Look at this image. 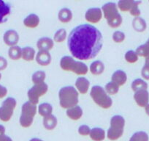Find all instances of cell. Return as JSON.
Wrapping results in <instances>:
<instances>
[{
    "mask_svg": "<svg viewBox=\"0 0 149 141\" xmlns=\"http://www.w3.org/2000/svg\"><path fill=\"white\" fill-rule=\"evenodd\" d=\"M134 2V0H120L118 2L117 7L122 12H127L130 11Z\"/></svg>",
    "mask_w": 149,
    "mask_h": 141,
    "instance_id": "f546056e",
    "label": "cell"
},
{
    "mask_svg": "<svg viewBox=\"0 0 149 141\" xmlns=\"http://www.w3.org/2000/svg\"><path fill=\"white\" fill-rule=\"evenodd\" d=\"M4 42L9 47H15L19 41V35L15 30H9L5 32L3 36Z\"/></svg>",
    "mask_w": 149,
    "mask_h": 141,
    "instance_id": "9c48e42d",
    "label": "cell"
},
{
    "mask_svg": "<svg viewBox=\"0 0 149 141\" xmlns=\"http://www.w3.org/2000/svg\"><path fill=\"white\" fill-rule=\"evenodd\" d=\"M1 78H2V74H0V80H1Z\"/></svg>",
    "mask_w": 149,
    "mask_h": 141,
    "instance_id": "c3c4849f",
    "label": "cell"
},
{
    "mask_svg": "<svg viewBox=\"0 0 149 141\" xmlns=\"http://www.w3.org/2000/svg\"><path fill=\"white\" fill-rule=\"evenodd\" d=\"M107 24L112 28H118L122 24L123 18L118 12L117 5L114 2H107L102 8Z\"/></svg>",
    "mask_w": 149,
    "mask_h": 141,
    "instance_id": "3957f363",
    "label": "cell"
},
{
    "mask_svg": "<svg viewBox=\"0 0 149 141\" xmlns=\"http://www.w3.org/2000/svg\"><path fill=\"white\" fill-rule=\"evenodd\" d=\"M90 96L99 107L103 109H109L113 105V101L107 95L104 89L100 85L93 86L90 91Z\"/></svg>",
    "mask_w": 149,
    "mask_h": 141,
    "instance_id": "5b68a950",
    "label": "cell"
},
{
    "mask_svg": "<svg viewBox=\"0 0 149 141\" xmlns=\"http://www.w3.org/2000/svg\"><path fill=\"white\" fill-rule=\"evenodd\" d=\"M54 46V41L48 37H43L40 38L37 42V47L39 51H49Z\"/></svg>",
    "mask_w": 149,
    "mask_h": 141,
    "instance_id": "4fadbf2b",
    "label": "cell"
},
{
    "mask_svg": "<svg viewBox=\"0 0 149 141\" xmlns=\"http://www.w3.org/2000/svg\"><path fill=\"white\" fill-rule=\"evenodd\" d=\"M141 75L145 80H149V67L146 66H143L141 70Z\"/></svg>",
    "mask_w": 149,
    "mask_h": 141,
    "instance_id": "60d3db41",
    "label": "cell"
},
{
    "mask_svg": "<svg viewBox=\"0 0 149 141\" xmlns=\"http://www.w3.org/2000/svg\"><path fill=\"white\" fill-rule=\"evenodd\" d=\"M135 52L137 53L138 57L140 56V57H147L148 56H149V46L146 43L145 44L137 47Z\"/></svg>",
    "mask_w": 149,
    "mask_h": 141,
    "instance_id": "e575fe53",
    "label": "cell"
},
{
    "mask_svg": "<svg viewBox=\"0 0 149 141\" xmlns=\"http://www.w3.org/2000/svg\"><path fill=\"white\" fill-rule=\"evenodd\" d=\"M89 70L94 75H100L104 70V63L100 60H95L90 65Z\"/></svg>",
    "mask_w": 149,
    "mask_h": 141,
    "instance_id": "7402d4cb",
    "label": "cell"
},
{
    "mask_svg": "<svg viewBox=\"0 0 149 141\" xmlns=\"http://www.w3.org/2000/svg\"><path fill=\"white\" fill-rule=\"evenodd\" d=\"M113 41L116 44H121L124 42L126 38V35L123 32L121 31H116L113 33Z\"/></svg>",
    "mask_w": 149,
    "mask_h": 141,
    "instance_id": "8d00e7d4",
    "label": "cell"
},
{
    "mask_svg": "<svg viewBox=\"0 0 149 141\" xmlns=\"http://www.w3.org/2000/svg\"><path fill=\"white\" fill-rule=\"evenodd\" d=\"M59 104L62 108L68 109L78 105L79 102V93L72 86H65L58 92Z\"/></svg>",
    "mask_w": 149,
    "mask_h": 141,
    "instance_id": "7a4b0ae2",
    "label": "cell"
},
{
    "mask_svg": "<svg viewBox=\"0 0 149 141\" xmlns=\"http://www.w3.org/2000/svg\"><path fill=\"white\" fill-rule=\"evenodd\" d=\"M45 78H46V74L43 70H37L32 74L31 77V81L34 85H39L44 83Z\"/></svg>",
    "mask_w": 149,
    "mask_h": 141,
    "instance_id": "83f0119b",
    "label": "cell"
},
{
    "mask_svg": "<svg viewBox=\"0 0 149 141\" xmlns=\"http://www.w3.org/2000/svg\"><path fill=\"white\" fill-rule=\"evenodd\" d=\"M127 75L124 70H117L113 74L111 77V81L113 82L116 83L117 85L122 86L127 82Z\"/></svg>",
    "mask_w": 149,
    "mask_h": 141,
    "instance_id": "2e32d148",
    "label": "cell"
},
{
    "mask_svg": "<svg viewBox=\"0 0 149 141\" xmlns=\"http://www.w3.org/2000/svg\"><path fill=\"white\" fill-rule=\"evenodd\" d=\"M141 3V2L139 1H134V4H133L131 10H130V13L132 16L136 17H140V11L139 9V5Z\"/></svg>",
    "mask_w": 149,
    "mask_h": 141,
    "instance_id": "74e56055",
    "label": "cell"
},
{
    "mask_svg": "<svg viewBox=\"0 0 149 141\" xmlns=\"http://www.w3.org/2000/svg\"><path fill=\"white\" fill-rule=\"evenodd\" d=\"M36 62L42 66H47L51 64L52 57L49 51H39L36 54Z\"/></svg>",
    "mask_w": 149,
    "mask_h": 141,
    "instance_id": "7c38bea8",
    "label": "cell"
},
{
    "mask_svg": "<svg viewBox=\"0 0 149 141\" xmlns=\"http://www.w3.org/2000/svg\"><path fill=\"white\" fill-rule=\"evenodd\" d=\"M40 21V20L38 16L34 13H31L24 18V24L28 28H36L39 26Z\"/></svg>",
    "mask_w": 149,
    "mask_h": 141,
    "instance_id": "d6986e66",
    "label": "cell"
},
{
    "mask_svg": "<svg viewBox=\"0 0 149 141\" xmlns=\"http://www.w3.org/2000/svg\"><path fill=\"white\" fill-rule=\"evenodd\" d=\"M11 13V5L8 2L0 0V24L5 22L8 20Z\"/></svg>",
    "mask_w": 149,
    "mask_h": 141,
    "instance_id": "9a60e30c",
    "label": "cell"
},
{
    "mask_svg": "<svg viewBox=\"0 0 149 141\" xmlns=\"http://www.w3.org/2000/svg\"><path fill=\"white\" fill-rule=\"evenodd\" d=\"M104 90H105L106 93H107V95H116L118 93V90H119V86L117 85L116 83L113 82H109L107 84L105 85V87H104Z\"/></svg>",
    "mask_w": 149,
    "mask_h": 141,
    "instance_id": "4dcf8cb0",
    "label": "cell"
},
{
    "mask_svg": "<svg viewBox=\"0 0 149 141\" xmlns=\"http://www.w3.org/2000/svg\"><path fill=\"white\" fill-rule=\"evenodd\" d=\"M48 90V86L46 83H42L39 85H34L33 87L29 90L27 96L29 98V102L33 104L37 105L39 103V99L41 96L46 94Z\"/></svg>",
    "mask_w": 149,
    "mask_h": 141,
    "instance_id": "52a82bcc",
    "label": "cell"
},
{
    "mask_svg": "<svg viewBox=\"0 0 149 141\" xmlns=\"http://www.w3.org/2000/svg\"><path fill=\"white\" fill-rule=\"evenodd\" d=\"M91 129H90L89 126L87 125H82L78 128V133L82 136H87V135H89Z\"/></svg>",
    "mask_w": 149,
    "mask_h": 141,
    "instance_id": "f35d334b",
    "label": "cell"
},
{
    "mask_svg": "<svg viewBox=\"0 0 149 141\" xmlns=\"http://www.w3.org/2000/svg\"><path fill=\"white\" fill-rule=\"evenodd\" d=\"M16 104V100L14 98L9 97L5 99L0 107V120L4 122L9 121L13 115Z\"/></svg>",
    "mask_w": 149,
    "mask_h": 141,
    "instance_id": "8992f818",
    "label": "cell"
},
{
    "mask_svg": "<svg viewBox=\"0 0 149 141\" xmlns=\"http://www.w3.org/2000/svg\"><path fill=\"white\" fill-rule=\"evenodd\" d=\"M124 133V130H116V129L109 128L107 130V137L110 140H116L119 139Z\"/></svg>",
    "mask_w": 149,
    "mask_h": 141,
    "instance_id": "1f68e13d",
    "label": "cell"
},
{
    "mask_svg": "<svg viewBox=\"0 0 149 141\" xmlns=\"http://www.w3.org/2000/svg\"><path fill=\"white\" fill-rule=\"evenodd\" d=\"M37 112V107L35 104H33L30 102H26L23 104L21 108V114L22 116H26L28 118H34Z\"/></svg>",
    "mask_w": 149,
    "mask_h": 141,
    "instance_id": "8fae6325",
    "label": "cell"
},
{
    "mask_svg": "<svg viewBox=\"0 0 149 141\" xmlns=\"http://www.w3.org/2000/svg\"><path fill=\"white\" fill-rule=\"evenodd\" d=\"M146 44H147L149 46V38H148V41H147V42H146Z\"/></svg>",
    "mask_w": 149,
    "mask_h": 141,
    "instance_id": "7dc6e473",
    "label": "cell"
},
{
    "mask_svg": "<svg viewBox=\"0 0 149 141\" xmlns=\"http://www.w3.org/2000/svg\"><path fill=\"white\" fill-rule=\"evenodd\" d=\"M66 115L70 119L73 121H78L83 116V110L80 106L76 105L74 107L67 110Z\"/></svg>",
    "mask_w": 149,
    "mask_h": 141,
    "instance_id": "ac0fdd59",
    "label": "cell"
},
{
    "mask_svg": "<svg viewBox=\"0 0 149 141\" xmlns=\"http://www.w3.org/2000/svg\"><path fill=\"white\" fill-rule=\"evenodd\" d=\"M42 124H43L44 128L47 130H53L56 127L57 124H58V120L55 116H54L53 114L50 115V116L43 118Z\"/></svg>",
    "mask_w": 149,
    "mask_h": 141,
    "instance_id": "44dd1931",
    "label": "cell"
},
{
    "mask_svg": "<svg viewBox=\"0 0 149 141\" xmlns=\"http://www.w3.org/2000/svg\"><path fill=\"white\" fill-rule=\"evenodd\" d=\"M67 46L74 58L80 61L91 60L97 57L102 48V35L91 24H81L70 32Z\"/></svg>",
    "mask_w": 149,
    "mask_h": 141,
    "instance_id": "6da1fadb",
    "label": "cell"
},
{
    "mask_svg": "<svg viewBox=\"0 0 149 141\" xmlns=\"http://www.w3.org/2000/svg\"><path fill=\"white\" fill-rule=\"evenodd\" d=\"M89 136L94 141H102L105 138V132L102 128H93L91 129Z\"/></svg>",
    "mask_w": 149,
    "mask_h": 141,
    "instance_id": "603a6c76",
    "label": "cell"
},
{
    "mask_svg": "<svg viewBox=\"0 0 149 141\" xmlns=\"http://www.w3.org/2000/svg\"><path fill=\"white\" fill-rule=\"evenodd\" d=\"M132 27L135 31L143 32L146 30L147 24L146 21L141 17H136L132 21Z\"/></svg>",
    "mask_w": 149,
    "mask_h": 141,
    "instance_id": "cb8c5ba5",
    "label": "cell"
},
{
    "mask_svg": "<svg viewBox=\"0 0 149 141\" xmlns=\"http://www.w3.org/2000/svg\"><path fill=\"white\" fill-rule=\"evenodd\" d=\"M0 141H13L10 137L5 135V128L2 125H0Z\"/></svg>",
    "mask_w": 149,
    "mask_h": 141,
    "instance_id": "ab89813d",
    "label": "cell"
},
{
    "mask_svg": "<svg viewBox=\"0 0 149 141\" xmlns=\"http://www.w3.org/2000/svg\"><path fill=\"white\" fill-rule=\"evenodd\" d=\"M125 119L124 117L119 115H116L111 118L110 119V127L111 129L116 130H124L125 126Z\"/></svg>",
    "mask_w": 149,
    "mask_h": 141,
    "instance_id": "e0dca14e",
    "label": "cell"
},
{
    "mask_svg": "<svg viewBox=\"0 0 149 141\" xmlns=\"http://www.w3.org/2000/svg\"><path fill=\"white\" fill-rule=\"evenodd\" d=\"M131 88L134 93L138 91V90H147L148 84L141 79H137L132 82Z\"/></svg>",
    "mask_w": 149,
    "mask_h": 141,
    "instance_id": "f1b7e54d",
    "label": "cell"
},
{
    "mask_svg": "<svg viewBox=\"0 0 149 141\" xmlns=\"http://www.w3.org/2000/svg\"><path fill=\"white\" fill-rule=\"evenodd\" d=\"M102 16L103 13L102 9L99 8H89L86 12L85 18L88 22L91 24H97L101 21Z\"/></svg>",
    "mask_w": 149,
    "mask_h": 141,
    "instance_id": "ba28073f",
    "label": "cell"
},
{
    "mask_svg": "<svg viewBox=\"0 0 149 141\" xmlns=\"http://www.w3.org/2000/svg\"><path fill=\"white\" fill-rule=\"evenodd\" d=\"M90 82L88 80L83 77H78L75 82V87L78 92L81 94H86L88 91Z\"/></svg>",
    "mask_w": 149,
    "mask_h": 141,
    "instance_id": "5bb4252c",
    "label": "cell"
},
{
    "mask_svg": "<svg viewBox=\"0 0 149 141\" xmlns=\"http://www.w3.org/2000/svg\"><path fill=\"white\" fill-rule=\"evenodd\" d=\"M8 67V61L3 57L0 56V70H5Z\"/></svg>",
    "mask_w": 149,
    "mask_h": 141,
    "instance_id": "b9f144b4",
    "label": "cell"
},
{
    "mask_svg": "<svg viewBox=\"0 0 149 141\" xmlns=\"http://www.w3.org/2000/svg\"><path fill=\"white\" fill-rule=\"evenodd\" d=\"M60 67L65 71H71L77 75H85L88 73V68L81 61L75 60L70 56H64L60 60Z\"/></svg>",
    "mask_w": 149,
    "mask_h": 141,
    "instance_id": "277c9868",
    "label": "cell"
},
{
    "mask_svg": "<svg viewBox=\"0 0 149 141\" xmlns=\"http://www.w3.org/2000/svg\"><path fill=\"white\" fill-rule=\"evenodd\" d=\"M35 57V50L31 47H26L22 49V59L25 61H32Z\"/></svg>",
    "mask_w": 149,
    "mask_h": 141,
    "instance_id": "4316f807",
    "label": "cell"
},
{
    "mask_svg": "<svg viewBox=\"0 0 149 141\" xmlns=\"http://www.w3.org/2000/svg\"><path fill=\"white\" fill-rule=\"evenodd\" d=\"M72 12L67 8H61L58 13V18L63 24H67L72 19Z\"/></svg>",
    "mask_w": 149,
    "mask_h": 141,
    "instance_id": "ffe728a7",
    "label": "cell"
},
{
    "mask_svg": "<svg viewBox=\"0 0 149 141\" xmlns=\"http://www.w3.org/2000/svg\"><path fill=\"white\" fill-rule=\"evenodd\" d=\"M145 66L149 67V56L146 57V63H145Z\"/></svg>",
    "mask_w": 149,
    "mask_h": 141,
    "instance_id": "ee69618b",
    "label": "cell"
},
{
    "mask_svg": "<svg viewBox=\"0 0 149 141\" xmlns=\"http://www.w3.org/2000/svg\"><path fill=\"white\" fill-rule=\"evenodd\" d=\"M29 141H43L40 139H38V138H33V139H31Z\"/></svg>",
    "mask_w": 149,
    "mask_h": 141,
    "instance_id": "bcb514c9",
    "label": "cell"
},
{
    "mask_svg": "<svg viewBox=\"0 0 149 141\" xmlns=\"http://www.w3.org/2000/svg\"><path fill=\"white\" fill-rule=\"evenodd\" d=\"M134 99L139 107H146L148 104L149 93L147 90H138L134 93Z\"/></svg>",
    "mask_w": 149,
    "mask_h": 141,
    "instance_id": "30bf717a",
    "label": "cell"
},
{
    "mask_svg": "<svg viewBox=\"0 0 149 141\" xmlns=\"http://www.w3.org/2000/svg\"><path fill=\"white\" fill-rule=\"evenodd\" d=\"M37 112L42 117H46V116L52 115L53 107L52 105L49 103H42L39 105L37 108Z\"/></svg>",
    "mask_w": 149,
    "mask_h": 141,
    "instance_id": "d4e9b609",
    "label": "cell"
},
{
    "mask_svg": "<svg viewBox=\"0 0 149 141\" xmlns=\"http://www.w3.org/2000/svg\"><path fill=\"white\" fill-rule=\"evenodd\" d=\"M124 58H125L126 61L128 62L129 63H134L138 60V55L134 51L130 50L126 52Z\"/></svg>",
    "mask_w": 149,
    "mask_h": 141,
    "instance_id": "d590c367",
    "label": "cell"
},
{
    "mask_svg": "<svg viewBox=\"0 0 149 141\" xmlns=\"http://www.w3.org/2000/svg\"><path fill=\"white\" fill-rule=\"evenodd\" d=\"M146 113L149 116V104L146 107Z\"/></svg>",
    "mask_w": 149,
    "mask_h": 141,
    "instance_id": "f6af8a7d",
    "label": "cell"
},
{
    "mask_svg": "<svg viewBox=\"0 0 149 141\" xmlns=\"http://www.w3.org/2000/svg\"><path fill=\"white\" fill-rule=\"evenodd\" d=\"M67 32L65 29H59L55 32L54 35V41L56 43H62L66 40Z\"/></svg>",
    "mask_w": 149,
    "mask_h": 141,
    "instance_id": "d6a6232c",
    "label": "cell"
},
{
    "mask_svg": "<svg viewBox=\"0 0 149 141\" xmlns=\"http://www.w3.org/2000/svg\"><path fill=\"white\" fill-rule=\"evenodd\" d=\"M8 94V90L5 87L0 85V99H2Z\"/></svg>",
    "mask_w": 149,
    "mask_h": 141,
    "instance_id": "7bdbcfd3",
    "label": "cell"
},
{
    "mask_svg": "<svg viewBox=\"0 0 149 141\" xmlns=\"http://www.w3.org/2000/svg\"><path fill=\"white\" fill-rule=\"evenodd\" d=\"M149 137L148 135L146 132H135L131 138L130 139V141H148Z\"/></svg>",
    "mask_w": 149,
    "mask_h": 141,
    "instance_id": "836d02e7",
    "label": "cell"
},
{
    "mask_svg": "<svg viewBox=\"0 0 149 141\" xmlns=\"http://www.w3.org/2000/svg\"><path fill=\"white\" fill-rule=\"evenodd\" d=\"M8 56L13 60H18L22 57V49L18 46L10 47Z\"/></svg>",
    "mask_w": 149,
    "mask_h": 141,
    "instance_id": "484cf974",
    "label": "cell"
}]
</instances>
